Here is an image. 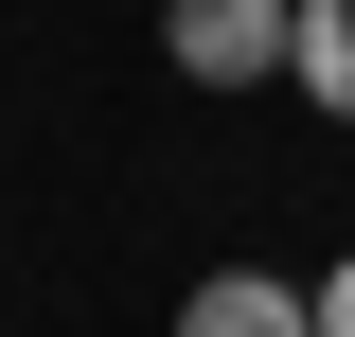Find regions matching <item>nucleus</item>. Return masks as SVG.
<instances>
[{
  "label": "nucleus",
  "mask_w": 355,
  "mask_h": 337,
  "mask_svg": "<svg viewBox=\"0 0 355 337\" xmlns=\"http://www.w3.org/2000/svg\"><path fill=\"white\" fill-rule=\"evenodd\" d=\"M160 53L196 89H266V71H302V0H160Z\"/></svg>",
  "instance_id": "f257e3e1"
},
{
  "label": "nucleus",
  "mask_w": 355,
  "mask_h": 337,
  "mask_svg": "<svg viewBox=\"0 0 355 337\" xmlns=\"http://www.w3.org/2000/svg\"><path fill=\"white\" fill-rule=\"evenodd\" d=\"M178 337H320V284H266V266H214L178 302Z\"/></svg>",
  "instance_id": "f03ea898"
},
{
  "label": "nucleus",
  "mask_w": 355,
  "mask_h": 337,
  "mask_svg": "<svg viewBox=\"0 0 355 337\" xmlns=\"http://www.w3.org/2000/svg\"><path fill=\"white\" fill-rule=\"evenodd\" d=\"M320 337H355V249H338V266H320Z\"/></svg>",
  "instance_id": "20e7f679"
},
{
  "label": "nucleus",
  "mask_w": 355,
  "mask_h": 337,
  "mask_svg": "<svg viewBox=\"0 0 355 337\" xmlns=\"http://www.w3.org/2000/svg\"><path fill=\"white\" fill-rule=\"evenodd\" d=\"M302 107L355 125V0H302Z\"/></svg>",
  "instance_id": "7ed1b4c3"
}]
</instances>
